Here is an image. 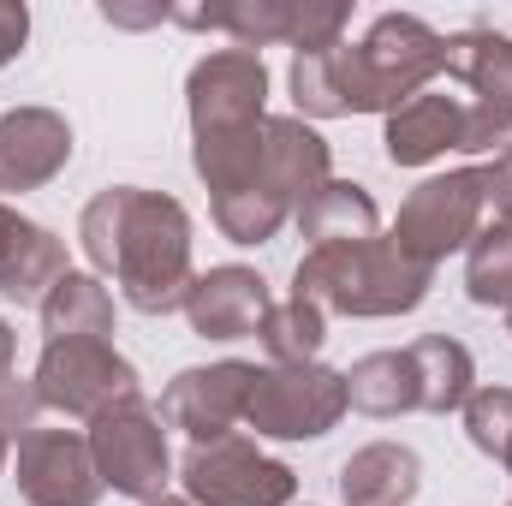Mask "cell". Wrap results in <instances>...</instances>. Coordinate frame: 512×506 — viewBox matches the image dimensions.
<instances>
[{
	"mask_svg": "<svg viewBox=\"0 0 512 506\" xmlns=\"http://www.w3.org/2000/svg\"><path fill=\"white\" fill-rule=\"evenodd\" d=\"M292 221H298V233L310 239V251H328V245H370L376 227H382L370 191L352 185V179H328Z\"/></svg>",
	"mask_w": 512,
	"mask_h": 506,
	"instance_id": "18",
	"label": "cell"
},
{
	"mask_svg": "<svg viewBox=\"0 0 512 506\" xmlns=\"http://www.w3.org/2000/svg\"><path fill=\"white\" fill-rule=\"evenodd\" d=\"M447 66V36H435L417 12H382L370 36L316 48L292 60V102L310 120L340 114H393Z\"/></svg>",
	"mask_w": 512,
	"mask_h": 506,
	"instance_id": "1",
	"label": "cell"
},
{
	"mask_svg": "<svg viewBox=\"0 0 512 506\" xmlns=\"http://www.w3.org/2000/svg\"><path fill=\"white\" fill-rule=\"evenodd\" d=\"M12 364H18V334H12V328L0 322V387L12 381Z\"/></svg>",
	"mask_w": 512,
	"mask_h": 506,
	"instance_id": "28",
	"label": "cell"
},
{
	"mask_svg": "<svg viewBox=\"0 0 512 506\" xmlns=\"http://www.w3.org/2000/svg\"><path fill=\"white\" fill-rule=\"evenodd\" d=\"M435 268H417L411 256L393 251V239H370V245H328L310 251L292 268V298L316 304L322 316H405L429 298Z\"/></svg>",
	"mask_w": 512,
	"mask_h": 506,
	"instance_id": "3",
	"label": "cell"
},
{
	"mask_svg": "<svg viewBox=\"0 0 512 506\" xmlns=\"http://www.w3.org/2000/svg\"><path fill=\"white\" fill-rule=\"evenodd\" d=\"M143 506H197V501H179V495H155V501H143Z\"/></svg>",
	"mask_w": 512,
	"mask_h": 506,
	"instance_id": "30",
	"label": "cell"
},
{
	"mask_svg": "<svg viewBox=\"0 0 512 506\" xmlns=\"http://www.w3.org/2000/svg\"><path fill=\"white\" fill-rule=\"evenodd\" d=\"M346 405L364 417H399L417 411V370L411 352H370L346 370Z\"/></svg>",
	"mask_w": 512,
	"mask_h": 506,
	"instance_id": "22",
	"label": "cell"
},
{
	"mask_svg": "<svg viewBox=\"0 0 512 506\" xmlns=\"http://www.w3.org/2000/svg\"><path fill=\"white\" fill-rule=\"evenodd\" d=\"M447 78H459L477 102H501L512 108V36L501 30H459V36H447V66H441Z\"/></svg>",
	"mask_w": 512,
	"mask_h": 506,
	"instance_id": "19",
	"label": "cell"
},
{
	"mask_svg": "<svg viewBox=\"0 0 512 506\" xmlns=\"http://www.w3.org/2000/svg\"><path fill=\"white\" fill-rule=\"evenodd\" d=\"M12 471H18V495L30 506L102 501V471L90 459V435H78V429H24Z\"/></svg>",
	"mask_w": 512,
	"mask_h": 506,
	"instance_id": "10",
	"label": "cell"
},
{
	"mask_svg": "<svg viewBox=\"0 0 512 506\" xmlns=\"http://www.w3.org/2000/svg\"><path fill=\"white\" fill-rule=\"evenodd\" d=\"M90 459L102 471V489H114V495H131V501L167 495L173 453H167L161 417L143 399H126V405H114L90 423Z\"/></svg>",
	"mask_w": 512,
	"mask_h": 506,
	"instance_id": "9",
	"label": "cell"
},
{
	"mask_svg": "<svg viewBox=\"0 0 512 506\" xmlns=\"http://www.w3.org/2000/svg\"><path fill=\"white\" fill-rule=\"evenodd\" d=\"M477 179H483V209H495V221L512 227V143L495 149V161H489Z\"/></svg>",
	"mask_w": 512,
	"mask_h": 506,
	"instance_id": "26",
	"label": "cell"
},
{
	"mask_svg": "<svg viewBox=\"0 0 512 506\" xmlns=\"http://www.w3.org/2000/svg\"><path fill=\"white\" fill-rule=\"evenodd\" d=\"M328 185V143L304 120H268L262 126V191H274L292 215Z\"/></svg>",
	"mask_w": 512,
	"mask_h": 506,
	"instance_id": "16",
	"label": "cell"
},
{
	"mask_svg": "<svg viewBox=\"0 0 512 506\" xmlns=\"http://www.w3.org/2000/svg\"><path fill=\"white\" fill-rule=\"evenodd\" d=\"M256 340H262V352L274 364H316V352L328 340V316L316 304H304V298H280V304H268Z\"/></svg>",
	"mask_w": 512,
	"mask_h": 506,
	"instance_id": "23",
	"label": "cell"
},
{
	"mask_svg": "<svg viewBox=\"0 0 512 506\" xmlns=\"http://www.w3.org/2000/svg\"><path fill=\"white\" fill-rule=\"evenodd\" d=\"M185 102H191V137L197 131H227V126H256L268 120V66L256 48H215L209 60L191 66L185 78Z\"/></svg>",
	"mask_w": 512,
	"mask_h": 506,
	"instance_id": "11",
	"label": "cell"
},
{
	"mask_svg": "<svg viewBox=\"0 0 512 506\" xmlns=\"http://www.w3.org/2000/svg\"><path fill=\"white\" fill-rule=\"evenodd\" d=\"M66 274H72V268H66V245H60L48 227H36V221H24L18 209L0 203V298L42 310V298H48Z\"/></svg>",
	"mask_w": 512,
	"mask_h": 506,
	"instance_id": "15",
	"label": "cell"
},
{
	"mask_svg": "<svg viewBox=\"0 0 512 506\" xmlns=\"http://www.w3.org/2000/svg\"><path fill=\"white\" fill-rule=\"evenodd\" d=\"M6 453H12V429L0 423V471H6Z\"/></svg>",
	"mask_w": 512,
	"mask_h": 506,
	"instance_id": "29",
	"label": "cell"
},
{
	"mask_svg": "<svg viewBox=\"0 0 512 506\" xmlns=\"http://www.w3.org/2000/svg\"><path fill=\"white\" fill-rule=\"evenodd\" d=\"M179 483H185V501L197 506H292L298 495V477L245 435L197 441L179 465Z\"/></svg>",
	"mask_w": 512,
	"mask_h": 506,
	"instance_id": "8",
	"label": "cell"
},
{
	"mask_svg": "<svg viewBox=\"0 0 512 506\" xmlns=\"http://www.w3.org/2000/svg\"><path fill=\"white\" fill-rule=\"evenodd\" d=\"M507 334H512V310H507Z\"/></svg>",
	"mask_w": 512,
	"mask_h": 506,
	"instance_id": "31",
	"label": "cell"
},
{
	"mask_svg": "<svg viewBox=\"0 0 512 506\" xmlns=\"http://www.w3.org/2000/svg\"><path fill=\"white\" fill-rule=\"evenodd\" d=\"M465 435L483 459L507 465L512 453V387H477L465 399Z\"/></svg>",
	"mask_w": 512,
	"mask_h": 506,
	"instance_id": "25",
	"label": "cell"
},
{
	"mask_svg": "<svg viewBox=\"0 0 512 506\" xmlns=\"http://www.w3.org/2000/svg\"><path fill=\"white\" fill-rule=\"evenodd\" d=\"M417 489H423V465L399 441L358 447L340 465V495H346V506H405Z\"/></svg>",
	"mask_w": 512,
	"mask_h": 506,
	"instance_id": "17",
	"label": "cell"
},
{
	"mask_svg": "<svg viewBox=\"0 0 512 506\" xmlns=\"http://www.w3.org/2000/svg\"><path fill=\"white\" fill-rule=\"evenodd\" d=\"M251 381H256V370L239 364V358L209 364V370H179V376L167 381L155 417H161L167 429H185L191 447H197V441H221V435H233V423L245 417Z\"/></svg>",
	"mask_w": 512,
	"mask_h": 506,
	"instance_id": "12",
	"label": "cell"
},
{
	"mask_svg": "<svg viewBox=\"0 0 512 506\" xmlns=\"http://www.w3.org/2000/svg\"><path fill=\"white\" fill-rule=\"evenodd\" d=\"M483 233V179L471 167L459 173H441V179H423L399 221H393V251L411 256L417 268H435L453 251H471V239Z\"/></svg>",
	"mask_w": 512,
	"mask_h": 506,
	"instance_id": "6",
	"label": "cell"
},
{
	"mask_svg": "<svg viewBox=\"0 0 512 506\" xmlns=\"http://www.w3.org/2000/svg\"><path fill=\"white\" fill-rule=\"evenodd\" d=\"M507 471H512V453H507Z\"/></svg>",
	"mask_w": 512,
	"mask_h": 506,
	"instance_id": "32",
	"label": "cell"
},
{
	"mask_svg": "<svg viewBox=\"0 0 512 506\" xmlns=\"http://www.w3.org/2000/svg\"><path fill=\"white\" fill-rule=\"evenodd\" d=\"M268 304H274L268 280L256 268H239V262L197 274L191 292H185V316H191V328L203 340H245V334H256Z\"/></svg>",
	"mask_w": 512,
	"mask_h": 506,
	"instance_id": "14",
	"label": "cell"
},
{
	"mask_svg": "<svg viewBox=\"0 0 512 506\" xmlns=\"http://www.w3.org/2000/svg\"><path fill=\"white\" fill-rule=\"evenodd\" d=\"M42 334L48 340H108L114 334V298L96 274H66L42 298Z\"/></svg>",
	"mask_w": 512,
	"mask_h": 506,
	"instance_id": "21",
	"label": "cell"
},
{
	"mask_svg": "<svg viewBox=\"0 0 512 506\" xmlns=\"http://www.w3.org/2000/svg\"><path fill=\"white\" fill-rule=\"evenodd\" d=\"M30 387H36L42 405H54L66 417H90V423L102 411L126 405V399H143L137 370H131L108 340H48Z\"/></svg>",
	"mask_w": 512,
	"mask_h": 506,
	"instance_id": "7",
	"label": "cell"
},
{
	"mask_svg": "<svg viewBox=\"0 0 512 506\" xmlns=\"http://www.w3.org/2000/svg\"><path fill=\"white\" fill-rule=\"evenodd\" d=\"M411 352V370H417V411H465V399L477 393V364L459 340L447 334H423L405 346Z\"/></svg>",
	"mask_w": 512,
	"mask_h": 506,
	"instance_id": "20",
	"label": "cell"
},
{
	"mask_svg": "<svg viewBox=\"0 0 512 506\" xmlns=\"http://www.w3.org/2000/svg\"><path fill=\"white\" fill-rule=\"evenodd\" d=\"M465 292L471 304L483 310H512V227L495 221L471 239V256H465Z\"/></svg>",
	"mask_w": 512,
	"mask_h": 506,
	"instance_id": "24",
	"label": "cell"
},
{
	"mask_svg": "<svg viewBox=\"0 0 512 506\" xmlns=\"http://www.w3.org/2000/svg\"><path fill=\"white\" fill-rule=\"evenodd\" d=\"M387 161L393 167H423L447 149H507L512 143V108L477 102V96H447V90H417L405 108L387 114Z\"/></svg>",
	"mask_w": 512,
	"mask_h": 506,
	"instance_id": "4",
	"label": "cell"
},
{
	"mask_svg": "<svg viewBox=\"0 0 512 506\" xmlns=\"http://www.w3.org/2000/svg\"><path fill=\"white\" fill-rule=\"evenodd\" d=\"M24 36H30V12L12 6V0H0V66L24 48Z\"/></svg>",
	"mask_w": 512,
	"mask_h": 506,
	"instance_id": "27",
	"label": "cell"
},
{
	"mask_svg": "<svg viewBox=\"0 0 512 506\" xmlns=\"http://www.w3.org/2000/svg\"><path fill=\"white\" fill-rule=\"evenodd\" d=\"M346 417V376L322 364H268L251 381L245 423L268 441H316Z\"/></svg>",
	"mask_w": 512,
	"mask_h": 506,
	"instance_id": "5",
	"label": "cell"
},
{
	"mask_svg": "<svg viewBox=\"0 0 512 506\" xmlns=\"http://www.w3.org/2000/svg\"><path fill=\"white\" fill-rule=\"evenodd\" d=\"M84 256L114 274L120 298L143 316H167L185 310L191 292V215L161 197V191H137V185H108L102 197L84 203L78 221Z\"/></svg>",
	"mask_w": 512,
	"mask_h": 506,
	"instance_id": "2",
	"label": "cell"
},
{
	"mask_svg": "<svg viewBox=\"0 0 512 506\" xmlns=\"http://www.w3.org/2000/svg\"><path fill=\"white\" fill-rule=\"evenodd\" d=\"M66 161H72V126L54 108L0 114V197L42 191Z\"/></svg>",
	"mask_w": 512,
	"mask_h": 506,
	"instance_id": "13",
	"label": "cell"
}]
</instances>
